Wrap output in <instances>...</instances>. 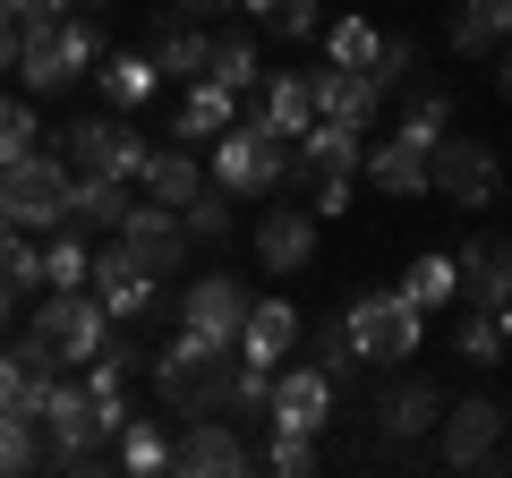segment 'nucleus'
<instances>
[{
  "label": "nucleus",
  "mask_w": 512,
  "mask_h": 478,
  "mask_svg": "<svg viewBox=\"0 0 512 478\" xmlns=\"http://www.w3.org/2000/svg\"><path fill=\"white\" fill-rule=\"evenodd\" d=\"M154 402L171 410V419H205V410L231 402V376H239V342H214V333H171L163 350H154Z\"/></svg>",
  "instance_id": "1"
},
{
  "label": "nucleus",
  "mask_w": 512,
  "mask_h": 478,
  "mask_svg": "<svg viewBox=\"0 0 512 478\" xmlns=\"http://www.w3.org/2000/svg\"><path fill=\"white\" fill-rule=\"evenodd\" d=\"M359 154H367V137H359V129H342V120H308V129L291 137V180L308 188V214H316V222L350 205Z\"/></svg>",
  "instance_id": "2"
},
{
  "label": "nucleus",
  "mask_w": 512,
  "mask_h": 478,
  "mask_svg": "<svg viewBox=\"0 0 512 478\" xmlns=\"http://www.w3.org/2000/svg\"><path fill=\"white\" fill-rule=\"evenodd\" d=\"M94 60H103V18H77V9L18 35V77L35 94H60V86H77V77H94Z\"/></svg>",
  "instance_id": "3"
},
{
  "label": "nucleus",
  "mask_w": 512,
  "mask_h": 478,
  "mask_svg": "<svg viewBox=\"0 0 512 478\" xmlns=\"http://www.w3.org/2000/svg\"><path fill=\"white\" fill-rule=\"evenodd\" d=\"M205 180L231 188V197H274V188L291 180V137L265 129V120H231V129L214 137V163H205Z\"/></svg>",
  "instance_id": "4"
},
{
  "label": "nucleus",
  "mask_w": 512,
  "mask_h": 478,
  "mask_svg": "<svg viewBox=\"0 0 512 478\" xmlns=\"http://www.w3.org/2000/svg\"><path fill=\"white\" fill-rule=\"evenodd\" d=\"M342 325H350V350H359V368H402L410 350L427 342V308H419V299H402V282H393V291L350 299Z\"/></svg>",
  "instance_id": "5"
},
{
  "label": "nucleus",
  "mask_w": 512,
  "mask_h": 478,
  "mask_svg": "<svg viewBox=\"0 0 512 478\" xmlns=\"http://www.w3.org/2000/svg\"><path fill=\"white\" fill-rule=\"evenodd\" d=\"M26 342H35L43 359H52V368H86L94 350L111 342V308H103V299L86 291V282H69V291H52V299L35 308Z\"/></svg>",
  "instance_id": "6"
},
{
  "label": "nucleus",
  "mask_w": 512,
  "mask_h": 478,
  "mask_svg": "<svg viewBox=\"0 0 512 478\" xmlns=\"http://www.w3.org/2000/svg\"><path fill=\"white\" fill-rule=\"evenodd\" d=\"M69 188H77V171L43 146L18 154V163H0V205H9L18 231H60L69 222Z\"/></svg>",
  "instance_id": "7"
},
{
  "label": "nucleus",
  "mask_w": 512,
  "mask_h": 478,
  "mask_svg": "<svg viewBox=\"0 0 512 478\" xmlns=\"http://www.w3.org/2000/svg\"><path fill=\"white\" fill-rule=\"evenodd\" d=\"M60 163L77 171V180H128L137 188V163H146V137L128 129L120 111H94V120H69V129H60Z\"/></svg>",
  "instance_id": "8"
},
{
  "label": "nucleus",
  "mask_w": 512,
  "mask_h": 478,
  "mask_svg": "<svg viewBox=\"0 0 512 478\" xmlns=\"http://www.w3.org/2000/svg\"><path fill=\"white\" fill-rule=\"evenodd\" d=\"M427 188H436L444 205H461V214H487L495 188H504V171H495V146H478V137H436V163H427Z\"/></svg>",
  "instance_id": "9"
},
{
  "label": "nucleus",
  "mask_w": 512,
  "mask_h": 478,
  "mask_svg": "<svg viewBox=\"0 0 512 478\" xmlns=\"http://www.w3.org/2000/svg\"><path fill=\"white\" fill-rule=\"evenodd\" d=\"M111 239H120L154 282H171V274L188 265V248H197L188 222H180V205H154V197H128V214H120V231H111Z\"/></svg>",
  "instance_id": "10"
},
{
  "label": "nucleus",
  "mask_w": 512,
  "mask_h": 478,
  "mask_svg": "<svg viewBox=\"0 0 512 478\" xmlns=\"http://www.w3.org/2000/svg\"><path fill=\"white\" fill-rule=\"evenodd\" d=\"M504 427H512V410L495 402V393L444 402V419H436V436H444V461H453V470H487V461L504 453Z\"/></svg>",
  "instance_id": "11"
},
{
  "label": "nucleus",
  "mask_w": 512,
  "mask_h": 478,
  "mask_svg": "<svg viewBox=\"0 0 512 478\" xmlns=\"http://www.w3.org/2000/svg\"><path fill=\"white\" fill-rule=\"evenodd\" d=\"M248 444H239V427L222 419V410H205V419H188L180 436H171V470H188V478H239L248 470Z\"/></svg>",
  "instance_id": "12"
},
{
  "label": "nucleus",
  "mask_w": 512,
  "mask_h": 478,
  "mask_svg": "<svg viewBox=\"0 0 512 478\" xmlns=\"http://www.w3.org/2000/svg\"><path fill=\"white\" fill-rule=\"evenodd\" d=\"M265 419L274 427H291V436H325V419H333V376L316 368H299V359H282L274 368V402H265Z\"/></svg>",
  "instance_id": "13"
},
{
  "label": "nucleus",
  "mask_w": 512,
  "mask_h": 478,
  "mask_svg": "<svg viewBox=\"0 0 512 478\" xmlns=\"http://www.w3.org/2000/svg\"><path fill=\"white\" fill-rule=\"evenodd\" d=\"M86 291L111 308V325H137V316L154 308V274H146L137 257H128L120 239H103V248L86 257Z\"/></svg>",
  "instance_id": "14"
},
{
  "label": "nucleus",
  "mask_w": 512,
  "mask_h": 478,
  "mask_svg": "<svg viewBox=\"0 0 512 478\" xmlns=\"http://www.w3.org/2000/svg\"><path fill=\"white\" fill-rule=\"evenodd\" d=\"M180 325H188V333H214V342H239V325H248V282H239L231 265L197 274V282L180 291Z\"/></svg>",
  "instance_id": "15"
},
{
  "label": "nucleus",
  "mask_w": 512,
  "mask_h": 478,
  "mask_svg": "<svg viewBox=\"0 0 512 478\" xmlns=\"http://www.w3.org/2000/svg\"><path fill=\"white\" fill-rule=\"evenodd\" d=\"M427 163H436V146H427V137H410V129H393L384 146L359 154V171H367V188H376V197H427Z\"/></svg>",
  "instance_id": "16"
},
{
  "label": "nucleus",
  "mask_w": 512,
  "mask_h": 478,
  "mask_svg": "<svg viewBox=\"0 0 512 478\" xmlns=\"http://www.w3.org/2000/svg\"><path fill=\"white\" fill-rule=\"evenodd\" d=\"M231 120H239V86H222V77H188L180 111H171V146H214Z\"/></svg>",
  "instance_id": "17"
},
{
  "label": "nucleus",
  "mask_w": 512,
  "mask_h": 478,
  "mask_svg": "<svg viewBox=\"0 0 512 478\" xmlns=\"http://www.w3.org/2000/svg\"><path fill=\"white\" fill-rule=\"evenodd\" d=\"M299 308L291 299H248V325H239V359H248V368H282V359H291L299 350Z\"/></svg>",
  "instance_id": "18"
},
{
  "label": "nucleus",
  "mask_w": 512,
  "mask_h": 478,
  "mask_svg": "<svg viewBox=\"0 0 512 478\" xmlns=\"http://www.w3.org/2000/svg\"><path fill=\"white\" fill-rule=\"evenodd\" d=\"M376 111H384V86L367 69H316V120H342V129H376Z\"/></svg>",
  "instance_id": "19"
},
{
  "label": "nucleus",
  "mask_w": 512,
  "mask_h": 478,
  "mask_svg": "<svg viewBox=\"0 0 512 478\" xmlns=\"http://www.w3.org/2000/svg\"><path fill=\"white\" fill-rule=\"evenodd\" d=\"M316 257V214L308 205H274V214L256 222V265L265 274H299Z\"/></svg>",
  "instance_id": "20"
},
{
  "label": "nucleus",
  "mask_w": 512,
  "mask_h": 478,
  "mask_svg": "<svg viewBox=\"0 0 512 478\" xmlns=\"http://www.w3.org/2000/svg\"><path fill=\"white\" fill-rule=\"evenodd\" d=\"M52 376H69V368H52L35 342H0V410H18V419H35L43 410V393H52Z\"/></svg>",
  "instance_id": "21"
},
{
  "label": "nucleus",
  "mask_w": 512,
  "mask_h": 478,
  "mask_svg": "<svg viewBox=\"0 0 512 478\" xmlns=\"http://www.w3.org/2000/svg\"><path fill=\"white\" fill-rule=\"evenodd\" d=\"M453 282H461L470 308H512V248L504 239H470L453 257Z\"/></svg>",
  "instance_id": "22"
},
{
  "label": "nucleus",
  "mask_w": 512,
  "mask_h": 478,
  "mask_svg": "<svg viewBox=\"0 0 512 478\" xmlns=\"http://www.w3.org/2000/svg\"><path fill=\"white\" fill-rule=\"evenodd\" d=\"M436 419H444V385H427V376H402V385L376 393V427L384 436H427Z\"/></svg>",
  "instance_id": "23"
},
{
  "label": "nucleus",
  "mask_w": 512,
  "mask_h": 478,
  "mask_svg": "<svg viewBox=\"0 0 512 478\" xmlns=\"http://www.w3.org/2000/svg\"><path fill=\"white\" fill-rule=\"evenodd\" d=\"M205 188V163L188 146H146V163H137V197H154V205H188Z\"/></svg>",
  "instance_id": "24"
},
{
  "label": "nucleus",
  "mask_w": 512,
  "mask_h": 478,
  "mask_svg": "<svg viewBox=\"0 0 512 478\" xmlns=\"http://www.w3.org/2000/svg\"><path fill=\"white\" fill-rule=\"evenodd\" d=\"M256 120L265 129H282V137H299L316 120V69H282V77H265V103H256Z\"/></svg>",
  "instance_id": "25"
},
{
  "label": "nucleus",
  "mask_w": 512,
  "mask_h": 478,
  "mask_svg": "<svg viewBox=\"0 0 512 478\" xmlns=\"http://www.w3.org/2000/svg\"><path fill=\"white\" fill-rule=\"evenodd\" d=\"M94 86H103V103H111V111H137V103H154L163 69H154L146 52H103V60H94Z\"/></svg>",
  "instance_id": "26"
},
{
  "label": "nucleus",
  "mask_w": 512,
  "mask_h": 478,
  "mask_svg": "<svg viewBox=\"0 0 512 478\" xmlns=\"http://www.w3.org/2000/svg\"><path fill=\"white\" fill-rule=\"evenodd\" d=\"M128 214V180H77L69 188V231H120Z\"/></svg>",
  "instance_id": "27"
},
{
  "label": "nucleus",
  "mask_w": 512,
  "mask_h": 478,
  "mask_svg": "<svg viewBox=\"0 0 512 478\" xmlns=\"http://www.w3.org/2000/svg\"><path fill=\"white\" fill-rule=\"evenodd\" d=\"M453 350L470 359V368H495L512 350V333H504V308H461V325H453Z\"/></svg>",
  "instance_id": "28"
},
{
  "label": "nucleus",
  "mask_w": 512,
  "mask_h": 478,
  "mask_svg": "<svg viewBox=\"0 0 512 478\" xmlns=\"http://www.w3.org/2000/svg\"><path fill=\"white\" fill-rule=\"evenodd\" d=\"M205 43H214V35H197V26H188V18H171L163 26V35H154V69H163V77H205Z\"/></svg>",
  "instance_id": "29"
},
{
  "label": "nucleus",
  "mask_w": 512,
  "mask_h": 478,
  "mask_svg": "<svg viewBox=\"0 0 512 478\" xmlns=\"http://www.w3.org/2000/svg\"><path fill=\"white\" fill-rule=\"evenodd\" d=\"M495 35H504L495 0H461V9H453V26H444V43H453L461 60H487V52H495Z\"/></svg>",
  "instance_id": "30"
},
{
  "label": "nucleus",
  "mask_w": 512,
  "mask_h": 478,
  "mask_svg": "<svg viewBox=\"0 0 512 478\" xmlns=\"http://www.w3.org/2000/svg\"><path fill=\"white\" fill-rule=\"evenodd\" d=\"M0 282H9V291H43V248H35V239H26L18 231V222H9V231H0Z\"/></svg>",
  "instance_id": "31"
},
{
  "label": "nucleus",
  "mask_w": 512,
  "mask_h": 478,
  "mask_svg": "<svg viewBox=\"0 0 512 478\" xmlns=\"http://www.w3.org/2000/svg\"><path fill=\"white\" fill-rule=\"evenodd\" d=\"M18 470H43V427L0 410V478H18Z\"/></svg>",
  "instance_id": "32"
},
{
  "label": "nucleus",
  "mask_w": 512,
  "mask_h": 478,
  "mask_svg": "<svg viewBox=\"0 0 512 478\" xmlns=\"http://www.w3.org/2000/svg\"><path fill=\"white\" fill-rule=\"evenodd\" d=\"M180 222H188V239H197V248H205V239H231V188H214V180H205L197 197L180 205Z\"/></svg>",
  "instance_id": "33"
},
{
  "label": "nucleus",
  "mask_w": 512,
  "mask_h": 478,
  "mask_svg": "<svg viewBox=\"0 0 512 478\" xmlns=\"http://www.w3.org/2000/svg\"><path fill=\"white\" fill-rule=\"evenodd\" d=\"M256 9V26H265V35H316V26H325V0H248Z\"/></svg>",
  "instance_id": "34"
},
{
  "label": "nucleus",
  "mask_w": 512,
  "mask_h": 478,
  "mask_svg": "<svg viewBox=\"0 0 512 478\" xmlns=\"http://www.w3.org/2000/svg\"><path fill=\"white\" fill-rule=\"evenodd\" d=\"M205 77H222V86L248 94L256 86V43L248 35H214V43H205Z\"/></svg>",
  "instance_id": "35"
},
{
  "label": "nucleus",
  "mask_w": 512,
  "mask_h": 478,
  "mask_svg": "<svg viewBox=\"0 0 512 478\" xmlns=\"http://www.w3.org/2000/svg\"><path fill=\"white\" fill-rule=\"evenodd\" d=\"M402 299H419V308H444V299H461V282H453V257H410V274H402Z\"/></svg>",
  "instance_id": "36"
},
{
  "label": "nucleus",
  "mask_w": 512,
  "mask_h": 478,
  "mask_svg": "<svg viewBox=\"0 0 512 478\" xmlns=\"http://www.w3.org/2000/svg\"><path fill=\"white\" fill-rule=\"evenodd\" d=\"M402 129L436 146V137L453 129V94H436V86H410V94H402Z\"/></svg>",
  "instance_id": "37"
},
{
  "label": "nucleus",
  "mask_w": 512,
  "mask_h": 478,
  "mask_svg": "<svg viewBox=\"0 0 512 478\" xmlns=\"http://www.w3.org/2000/svg\"><path fill=\"white\" fill-rule=\"evenodd\" d=\"M308 350H316V368H325L333 385H350V376H359V350H350V325H342V316H325V325L308 333Z\"/></svg>",
  "instance_id": "38"
},
{
  "label": "nucleus",
  "mask_w": 512,
  "mask_h": 478,
  "mask_svg": "<svg viewBox=\"0 0 512 478\" xmlns=\"http://www.w3.org/2000/svg\"><path fill=\"white\" fill-rule=\"evenodd\" d=\"M120 470H171V436L154 419H128L120 427Z\"/></svg>",
  "instance_id": "39"
},
{
  "label": "nucleus",
  "mask_w": 512,
  "mask_h": 478,
  "mask_svg": "<svg viewBox=\"0 0 512 478\" xmlns=\"http://www.w3.org/2000/svg\"><path fill=\"white\" fill-rule=\"evenodd\" d=\"M35 146H43V120H35V103L0 94V163H18V154H35Z\"/></svg>",
  "instance_id": "40"
},
{
  "label": "nucleus",
  "mask_w": 512,
  "mask_h": 478,
  "mask_svg": "<svg viewBox=\"0 0 512 478\" xmlns=\"http://www.w3.org/2000/svg\"><path fill=\"white\" fill-rule=\"evenodd\" d=\"M376 26H367V18H333L325 26V52H333V69H367V60H376Z\"/></svg>",
  "instance_id": "41"
},
{
  "label": "nucleus",
  "mask_w": 512,
  "mask_h": 478,
  "mask_svg": "<svg viewBox=\"0 0 512 478\" xmlns=\"http://www.w3.org/2000/svg\"><path fill=\"white\" fill-rule=\"evenodd\" d=\"M43 282H52V291H69V282H86V239H77L69 222H60V239L43 248Z\"/></svg>",
  "instance_id": "42"
},
{
  "label": "nucleus",
  "mask_w": 512,
  "mask_h": 478,
  "mask_svg": "<svg viewBox=\"0 0 512 478\" xmlns=\"http://www.w3.org/2000/svg\"><path fill=\"white\" fill-rule=\"evenodd\" d=\"M410 60H419V52H410V35H384V43H376V60H367V77H376V86L393 94V86L410 77Z\"/></svg>",
  "instance_id": "43"
},
{
  "label": "nucleus",
  "mask_w": 512,
  "mask_h": 478,
  "mask_svg": "<svg viewBox=\"0 0 512 478\" xmlns=\"http://www.w3.org/2000/svg\"><path fill=\"white\" fill-rule=\"evenodd\" d=\"M265 461H274L282 478H308V470H316V436H291V427H274V453H265Z\"/></svg>",
  "instance_id": "44"
},
{
  "label": "nucleus",
  "mask_w": 512,
  "mask_h": 478,
  "mask_svg": "<svg viewBox=\"0 0 512 478\" xmlns=\"http://www.w3.org/2000/svg\"><path fill=\"white\" fill-rule=\"evenodd\" d=\"M77 0H18V26H43V18H69Z\"/></svg>",
  "instance_id": "45"
},
{
  "label": "nucleus",
  "mask_w": 512,
  "mask_h": 478,
  "mask_svg": "<svg viewBox=\"0 0 512 478\" xmlns=\"http://www.w3.org/2000/svg\"><path fill=\"white\" fill-rule=\"evenodd\" d=\"M18 35H26L18 18H0V69H18Z\"/></svg>",
  "instance_id": "46"
},
{
  "label": "nucleus",
  "mask_w": 512,
  "mask_h": 478,
  "mask_svg": "<svg viewBox=\"0 0 512 478\" xmlns=\"http://www.w3.org/2000/svg\"><path fill=\"white\" fill-rule=\"evenodd\" d=\"M9 316H18V291H9V282H0V333H9Z\"/></svg>",
  "instance_id": "47"
},
{
  "label": "nucleus",
  "mask_w": 512,
  "mask_h": 478,
  "mask_svg": "<svg viewBox=\"0 0 512 478\" xmlns=\"http://www.w3.org/2000/svg\"><path fill=\"white\" fill-rule=\"evenodd\" d=\"M495 86H504V103H512V60H504V69H495Z\"/></svg>",
  "instance_id": "48"
},
{
  "label": "nucleus",
  "mask_w": 512,
  "mask_h": 478,
  "mask_svg": "<svg viewBox=\"0 0 512 478\" xmlns=\"http://www.w3.org/2000/svg\"><path fill=\"white\" fill-rule=\"evenodd\" d=\"M77 9H86V18H103V9H111V0H77Z\"/></svg>",
  "instance_id": "49"
},
{
  "label": "nucleus",
  "mask_w": 512,
  "mask_h": 478,
  "mask_svg": "<svg viewBox=\"0 0 512 478\" xmlns=\"http://www.w3.org/2000/svg\"><path fill=\"white\" fill-rule=\"evenodd\" d=\"M180 9H231V0H180Z\"/></svg>",
  "instance_id": "50"
},
{
  "label": "nucleus",
  "mask_w": 512,
  "mask_h": 478,
  "mask_svg": "<svg viewBox=\"0 0 512 478\" xmlns=\"http://www.w3.org/2000/svg\"><path fill=\"white\" fill-rule=\"evenodd\" d=\"M495 18H504V35H512V0H495Z\"/></svg>",
  "instance_id": "51"
}]
</instances>
